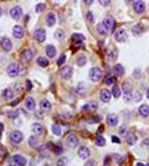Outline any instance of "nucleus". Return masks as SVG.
Masks as SVG:
<instances>
[{
  "label": "nucleus",
  "mask_w": 149,
  "mask_h": 166,
  "mask_svg": "<svg viewBox=\"0 0 149 166\" xmlns=\"http://www.w3.org/2000/svg\"><path fill=\"white\" fill-rule=\"evenodd\" d=\"M89 76L91 81L94 82H98L102 76V70L98 67H93L90 71Z\"/></svg>",
  "instance_id": "f257e3e1"
},
{
  "label": "nucleus",
  "mask_w": 149,
  "mask_h": 166,
  "mask_svg": "<svg viewBox=\"0 0 149 166\" xmlns=\"http://www.w3.org/2000/svg\"><path fill=\"white\" fill-rule=\"evenodd\" d=\"M123 99L126 103L130 102L132 99V93L130 85L124 83L123 85Z\"/></svg>",
  "instance_id": "f03ea898"
},
{
  "label": "nucleus",
  "mask_w": 149,
  "mask_h": 166,
  "mask_svg": "<svg viewBox=\"0 0 149 166\" xmlns=\"http://www.w3.org/2000/svg\"><path fill=\"white\" fill-rule=\"evenodd\" d=\"M66 144L71 149L76 148L79 144V139L75 134L69 135L66 139Z\"/></svg>",
  "instance_id": "7ed1b4c3"
},
{
  "label": "nucleus",
  "mask_w": 149,
  "mask_h": 166,
  "mask_svg": "<svg viewBox=\"0 0 149 166\" xmlns=\"http://www.w3.org/2000/svg\"><path fill=\"white\" fill-rule=\"evenodd\" d=\"M20 67L18 65L15 63H11L7 68L8 74L10 77L17 76L20 72Z\"/></svg>",
  "instance_id": "20e7f679"
},
{
  "label": "nucleus",
  "mask_w": 149,
  "mask_h": 166,
  "mask_svg": "<svg viewBox=\"0 0 149 166\" xmlns=\"http://www.w3.org/2000/svg\"><path fill=\"white\" fill-rule=\"evenodd\" d=\"M73 70L69 66H65L60 71V75L62 78L65 80H68L72 77Z\"/></svg>",
  "instance_id": "39448f33"
},
{
  "label": "nucleus",
  "mask_w": 149,
  "mask_h": 166,
  "mask_svg": "<svg viewBox=\"0 0 149 166\" xmlns=\"http://www.w3.org/2000/svg\"><path fill=\"white\" fill-rule=\"evenodd\" d=\"M102 24L108 31H112L115 25V21L111 17H107L103 19Z\"/></svg>",
  "instance_id": "423d86ee"
},
{
  "label": "nucleus",
  "mask_w": 149,
  "mask_h": 166,
  "mask_svg": "<svg viewBox=\"0 0 149 166\" xmlns=\"http://www.w3.org/2000/svg\"><path fill=\"white\" fill-rule=\"evenodd\" d=\"M34 36L37 41L43 43L46 39V32L43 28H39L35 30Z\"/></svg>",
  "instance_id": "0eeeda50"
},
{
  "label": "nucleus",
  "mask_w": 149,
  "mask_h": 166,
  "mask_svg": "<svg viewBox=\"0 0 149 166\" xmlns=\"http://www.w3.org/2000/svg\"><path fill=\"white\" fill-rule=\"evenodd\" d=\"M10 139L14 143H20L23 139V135L19 131H14L10 134Z\"/></svg>",
  "instance_id": "6e6552de"
},
{
  "label": "nucleus",
  "mask_w": 149,
  "mask_h": 166,
  "mask_svg": "<svg viewBox=\"0 0 149 166\" xmlns=\"http://www.w3.org/2000/svg\"><path fill=\"white\" fill-rule=\"evenodd\" d=\"M10 14L14 19L18 20L23 15V10L20 6H16L11 9Z\"/></svg>",
  "instance_id": "1a4fd4ad"
},
{
  "label": "nucleus",
  "mask_w": 149,
  "mask_h": 166,
  "mask_svg": "<svg viewBox=\"0 0 149 166\" xmlns=\"http://www.w3.org/2000/svg\"><path fill=\"white\" fill-rule=\"evenodd\" d=\"M115 40L118 42H123L127 38V34L124 29H119L115 32Z\"/></svg>",
  "instance_id": "9d476101"
},
{
  "label": "nucleus",
  "mask_w": 149,
  "mask_h": 166,
  "mask_svg": "<svg viewBox=\"0 0 149 166\" xmlns=\"http://www.w3.org/2000/svg\"><path fill=\"white\" fill-rule=\"evenodd\" d=\"M106 122L110 126H115L118 123V116L115 114H110L107 116Z\"/></svg>",
  "instance_id": "9b49d317"
},
{
  "label": "nucleus",
  "mask_w": 149,
  "mask_h": 166,
  "mask_svg": "<svg viewBox=\"0 0 149 166\" xmlns=\"http://www.w3.org/2000/svg\"><path fill=\"white\" fill-rule=\"evenodd\" d=\"M134 9L136 12L138 14L143 13L145 9L144 2L142 1H135L133 3Z\"/></svg>",
  "instance_id": "f8f14e48"
},
{
  "label": "nucleus",
  "mask_w": 149,
  "mask_h": 166,
  "mask_svg": "<svg viewBox=\"0 0 149 166\" xmlns=\"http://www.w3.org/2000/svg\"><path fill=\"white\" fill-rule=\"evenodd\" d=\"M78 154L80 158L85 160L89 157L90 155V152L87 147L82 146L79 148L78 151Z\"/></svg>",
  "instance_id": "ddd939ff"
},
{
  "label": "nucleus",
  "mask_w": 149,
  "mask_h": 166,
  "mask_svg": "<svg viewBox=\"0 0 149 166\" xmlns=\"http://www.w3.org/2000/svg\"><path fill=\"white\" fill-rule=\"evenodd\" d=\"M100 98L102 102L104 103L109 102L111 100V92L106 89H102L100 91Z\"/></svg>",
  "instance_id": "4468645a"
},
{
  "label": "nucleus",
  "mask_w": 149,
  "mask_h": 166,
  "mask_svg": "<svg viewBox=\"0 0 149 166\" xmlns=\"http://www.w3.org/2000/svg\"><path fill=\"white\" fill-rule=\"evenodd\" d=\"M2 48L7 52L10 51L12 48V44L10 40L7 38L3 39L0 42Z\"/></svg>",
  "instance_id": "2eb2a0df"
},
{
  "label": "nucleus",
  "mask_w": 149,
  "mask_h": 166,
  "mask_svg": "<svg viewBox=\"0 0 149 166\" xmlns=\"http://www.w3.org/2000/svg\"><path fill=\"white\" fill-rule=\"evenodd\" d=\"M13 35L16 38H22L24 35L23 28L20 25H15L13 29Z\"/></svg>",
  "instance_id": "dca6fc26"
},
{
  "label": "nucleus",
  "mask_w": 149,
  "mask_h": 166,
  "mask_svg": "<svg viewBox=\"0 0 149 166\" xmlns=\"http://www.w3.org/2000/svg\"><path fill=\"white\" fill-rule=\"evenodd\" d=\"M13 160L19 166H25L26 164V159L20 154H15L13 156Z\"/></svg>",
  "instance_id": "f3484780"
},
{
  "label": "nucleus",
  "mask_w": 149,
  "mask_h": 166,
  "mask_svg": "<svg viewBox=\"0 0 149 166\" xmlns=\"http://www.w3.org/2000/svg\"><path fill=\"white\" fill-rule=\"evenodd\" d=\"M21 59L24 61H29L32 58V53L29 49H25L22 51L20 55Z\"/></svg>",
  "instance_id": "a211bd4d"
},
{
  "label": "nucleus",
  "mask_w": 149,
  "mask_h": 166,
  "mask_svg": "<svg viewBox=\"0 0 149 166\" xmlns=\"http://www.w3.org/2000/svg\"><path fill=\"white\" fill-rule=\"evenodd\" d=\"M98 107V105L95 101H91L82 107V110L85 111H95Z\"/></svg>",
  "instance_id": "6ab92c4d"
},
{
  "label": "nucleus",
  "mask_w": 149,
  "mask_h": 166,
  "mask_svg": "<svg viewBox=\"0 0 149 166\" xmlns=\"http://www.w3.org/2000/svg\"><path fill=\"white\" fill-rule=\"evenodd\" d=\"M41 110L43 112H48L50 111L52 108V106L49 101L47 99H43L41 101L40 104Z\"/></svg>",
  "instance_id": "aec40b11"
},
{
  "label": "nucleus",
  "mask_w": 149,
  "mask_h": 166,
  "mask_svg": "<svg viewBox=\"0 0 149 166\" xmlns=\"http://www.w3.org/2000/svg\"><path fill=\"white\" fill-rule=\"evenodd\" d=\"M126 141L129 145L133 146L135 145L137 141V136L132 132H128L126 137Z\"/></svg>",
  "instance_id": "412c9836"
},
{
  "label": "nucleus",
  "mask_w": 149,
  "mask_h": 166,
  "mask_svg": "<svg viewBox=\"0 0 149 166\" xmlns=\"http://www.w3.org/2000/svg\"><path fill=\"white\" fill-rule=\"evenodd\" d=\"M31 129L33 133L36 136H39L42 134L43 132V127L41 124L35 123L33 124L31 127Z\"/></svg>",
  "instance_id": "4be33fe9"
},
{
  "label": "nucleus",
  "mask_w": 149,
  "mask_h": 166,
  "mask_svg": "<svg viewBox=\"0 0 149 166\" xmlns=\"http://www.w3.org/2000/svg\"><path fill=\"white\" fill-rule=\"evenodd\" d=\"M25 104L26 108L30 111H32L35 108L36 103L34 99L31 97H28L25 100Z\"/></svg>",
  "instance_id": "5701e85b"
},
{
  "label": "nucleus",
  "mask_w": 149,
  "mask_h": 166,
  "mask_svg": "<svg viewBox=\"0 0 149 166\" xmlns=\"http://www.w3.org/2000/svg\"><path fill=\"white\" fill-rule=\"evenodd\" d=\"M113 72L117 76H121L124 73V69L122 64H117L113 68Z\"/></svg>",
  "instance_id": "b1692460"
},
{
  "label": "nucleus",
  "mask_w": 149,
  "mask_h": 166,
  "mask_svg": "<svg viewBox=\"0 0 149 166\" xmlns=\"http://www.w3.org/2000/svg\"><path fill=\"white\" fill-rule=\"evenodd\" d=\"M46 53L48 57L53 58L56 55V49L54 46L50 44L46 47Z\"/></svg>",
  "instance_id": "393cba45"
},
{
  "label": "nucleus",
  "mask_w": 149,
  "mask_h": 166,
  "mask_svg": "<svg viewBox=\"0 0 149 166\" xmlns=\"http://www.w3.org/2000/svg\"><path fill=\"white\" fill-rule=\"evenodd\" d=\"M76 63L78 66L82 67L85 65L87 63V59L84 55L80 54L76 58Z\"/></svg>",
  "instance_id": "a878e982"
},
{
  "label": "nucleus",
  "mask_w": 149,
  "mask_h": 166,
  "mask_svg": "<svg viewBox=\"0 0 149 166\" xmlns=\"http://www.w3.org/2000/svg\"><path fill=\"white\" fill-rule=\"evenodd\" d=\"M46 22L48 26H53L55 24L56 19L55 14L52 12L48 13L46 18Z\"/></svg>",
  "instance_id": "bb28decb"
},
{
  "label": "nucleus",
  "mask_w": 149,
  "mask_h": 166,
  "mask_svg": "<svg viewBox=\"0 0 149 166\" xmlns=\"http://www.w3.org/2000/svg\"><path fill=\"white\" fill-rule=\"evenodd\" d=\"M54 37L58 41H62L65 37V34L62 29H57L54 33Z\"/></svg>",
  "instance_id": "cd10ccee"
},
{
  "label": "nucleus",
  "mask_w": 149,
  "mask_h": 166,
  "mask_svg": "<svg viewBox=\"0 0 149 166\" xmlns=\"http://www.w3.org/2000/svg\"><path fill=\"white\" fill-rule=\"evenodd\" d=\"M71 39L77 43H81L85 40V37L82 34L75 33L71 36Z\"/></svg>",
  "instance_id": "c85d7f7f"
},
{
  "label": "nucleus",
  "mask_w": 149,
  "mask_h": 166,
  "mask_svg": "<svg viewBox=\"0 0 149 166\" xmlns=\"http://www.w3.org/2000/svg\"><path fill=\"white\" fill-rule=\"evenodd\" d=\"M139 112L144 117H147L149 114V107L146 104L140 106L139 108Z\"/></svg>",
  "instance_id": "c756f323"
},
{
  "label": "nucleus",
  "mask_w": 149,
  "mask_h": 166,
  "mask_svg": "<svg viewBox=\"0 0 149 166\" xmlns=\"http://www.w3.org/2000/svg\"><path fill=\"white\" fill-rule=\"evenodd\" d=\"M3 98L7 100L12 99L14 96V94L12 90L9 89H5L3 90L2 94Z\"/></svg>",
  "instance_id": "7c9ffc66"
},
{
  "label": "nucleus",
  "mask_w": 149,
  "mask_h": 166,
  "mask_svg": "<svg viewBox=\"0 0 149 166\" xmlns=\"http://www.w3.org/2000/svg\"><path fill=\"white\" fill-rule=\"evenodd\" d=\"M51 130L52 133L57 136H60L62 134V129L60 126L58 124H54L52 125Z\"/></svg>",
  "instance_id": "2f4dec72"
},
{
  "label": "nucleus",
  "mask_w": 149,
  "mask_h": 166,
  "mask_svg": "<svg viewBox=\"0 0 149 166\" xmlns=\"http://www.w3.org/2000/svg\"><path fill=\"white\" fill-rule=\"evenodd\" d=\"M117 51L114 48H109L107 50V56L109 59L113 60L117 58Z\"/></svg>",
  "instance_id": "473e14b6"
},
{
  "label": "nucleus",
  "mask_w": 149,
  "mask_h": 166,
  "mask_svg": "<svg viewBox=\"0 0 149 166\" xmlns=\"http://www.w3.org/2000/svg\"><path fill=\"white\" fill-rule=\"evenodd\" d=\"M95 144L98 146L103 147L106 144V140L102 136H98L95 139Z\"/></svg>",
  "instance_id": "72a5a7b5"
},
{
  "label": "nucleus",
  "mask_w": 149,
  "mask_h": 166,
  "mask_svg": "<svg viewBox=\"0 0 149 166\" xmlns=\"http://www.w3.org/2000/svg\"><path fill=\"white\" fill-rule=\"evenodd\" d=\"M57 166H69V160L66 157H62L57 162Z\"/></svg>",
  "instance_id": "f704fd0d"
},
{
  "label": "nucleus",
  "mask_w": 149,
  "mask_h": 166,
  "mask_svg": "<svg viewBox=\"0 0 149 166\" xmlns=\"http://www.w3.org/2000/svg\"><path fill=\"white\" fill-rule=\"evenodd\" d=\"M51 149L54 154L57 155H60L63 152V149L62 147L57 144H52L51 145Z\"/></svg>",
  "instance_id": "c9c22d12"
},
{
  "label": "nucleus",
  "mask_w": 149,
  "mask_h": 166,
  "mask_svg": "<svg viewBox=\"0 0 149 166\" xmlns=\"http://www.w3.org/2000/svg\"><path fill=\"white\" fill-rule=\"evenodd\" d=\"M37 62L39 65L42 67H46L48 66L49 63L46 58L43 57H39L37 59Z\"/></svg>",
  "instance_id": "e433bc0d"
},
{
  "label": "nucleus",
  "mask_w": 149,
  "mask_h": 166,
  "mask_svg": "<svg viewBox=\"0 0 149 166\" xmlns=\"http://www.w3.org/2000/svg\"><path fill=\"white\" fill-rule=\"evenodd\" d=\"M128 133V132H127V129L126 125H122L119 127V128L118 129V134L122 137L126 138Z\"/></svg>",
  "instance_id": "4c0bfd02"
},
{
  "label": "nucleus",
  "mask_w": 149,
  "mask_h": 166,
  "mask_svg": "<svg viewBox=\"0 0 149 166\" xmlns=\"http://www.w3.org/2000/svg\"><path fill=\"white\" fill-rule=\"evenodd\" d=\"M112 94L114 98H117L121 95V91L119 87L117 85H114L112 88Z\"/></svg>",
  "instance_id": "58836bf2"
},
{
  "label": "nucleus",
  "mask_w": 149,
  "mask_h": 166,
  "mask_svg": "<svg viewBox=\"0 0 149 166\" xmlns=\"http://www.w3.org/2000/svg\"><path fill=\"white\" fill-rule=\"evenodd\" d=\"M97 30L99 33L102 35H106L108 32V31L103 26L102 23H100L97 25Z\"/></svg>",
  "instance_id": "ea45409f"
},
{
  "label": "nucleus",
  "mask_w": 149,
  "mask_h": 166,
  "mask_svg": "<svg viewBox=\"0 0 149 166\" xmlns=\"http://www.w3.org/2000/svg\"><path fill=\"white\" fill-rule=\"evenodd\" d=\"M28 142H29V144L31 147L34 148L35 147L37 146V144H38V139L37 138L34 136H31V137H30L28 140Z\"/></svg>",
  "instance_id": "a19ab883"
},
{
  "label": "nucleus",
  "mask_w": 149,
  "mask_h": 166,
  "mask_svg": "<svg viewBox=\"0 0 149 166\" xmlns=\"http://www.w3.org/2000/svg\"><path fill=\"white\" fill-rule=\"evenodd\" d=\"M46 5L45 3H38L36 7V11L37 13L42 12L46 8Z\"/></svg>",
  "instance_id": "79ce46f5"
},
{
  "label": "nucleus",
  "mask_w": 149,
  "mask_h": 166,
  "mask_svg": "<svg viewBox=\"0 0 149 166\" xmlns=\"http://www.w3.org/2000/svg\"><path fill=\"white\" fill-rule=\"evenodd\" d=\"M66 56L62 54L61 55L59 58H58V60L57 61V64L58 66H61L62 65L65 63V62L66 61Z\"/></svg>",
  "instance_id": "37998d69"
},
{
  "label": "nucleus",
  "mask_w": 149,
  "mask_h": 166,
  "mask_svg": "<svg viewBox=\"0 0 149 166\" xmlns=\"http://www.w3.org/2000/svg\"><path fill=\"white\" fill-rule=\"evenodd\" d=\"M115 81H116V79L115 77H110V78H107L106 79L105 83L108 85H110L113 84Z\"/></svg>",
  "instance_id": "c03bdc74"
},
{
  "label": "nucleus",
  "mask_w": 149,
  "mask_h": 166,
  "mask_svg": "<svg viewBox=\"0 0 149 166\" xmlns=\"http://www.w3.org/2000/svg\"><path fill=\"white\" fill-rule=\"evenodd\" d=\"M84 166H96V163L95 160L90 159L86 162Z\"/></svg>",
  "instance_id": "a18cd8bd"
},
{
  "label": "nucleus",
  "mask_w": 149,
  "mask_h": 166,
  "mask_svg": "<svg viewBox=\"0 0 149 166\" xmlns=\"http://www.w3.org/2000/svg\"><path fill=\"white\" fill-rule=\"evenodd\" d=\"M25 86H26V90L27 91H30L31 89L32 88L33 85L31 81L29 80H27L25 83Z\"/></svg>",
  "instance_id": "49530a36"
},
{
  "label": "nucleus",
  "mask_w": 149,
  "mask_h": 166,
  "mask_svg": "<svg viewBox=\"0 0 149 166\" xmlns=\"http://www.w3.org/2000/svg\"><path fill=\"white\" fill-rule=\"evenodd\" d=\"M100 5L103 6H108L111 3V1L109 0H100L98 1Z\"/></svg>",
  "instance_id": "de8ad7c7"
},
{
  "label": "nucleus",
  "mask_w": 149,
  "mask_h": 166,
  "mask_svg": "<svg viewBox=\"0 0 149 166\" xmlns=\"http://www.w3.org/2000/svg\"><path fill=\"white\" fill-rule=\"evenodd\" d=\"M112 141L113 143H120V139L118 137H117V136H113L112 137Z\"/></svg>",
  "instance_id": "09e8293b"
},
{
  "label": "nucleus",
  "mask_w": 149,
  "mask_h": 166,
  "mask_svg": "<svg viewBox=\"0 0 149 166\" xmlns=\"http://www.w3.org/2000/svg\"><path fill=\"white\" fill-rule=\"evenodd\" d=\"M87 18L88 20L90 21V22H93V21H94V17H93V15L92 14V13L90 12L88 13L87 14Z\"/></svg>",
  "instance_id": "8fccbe9b"
},
{
  "label": "nucleus",
  "mask_w": 149,
  "mask_h": 166,
  "mask_svg": "<svg viewBox=\"0 0 149 166\" xmlns=\"http://www.w3.org/2000/svg\"><path fill=\"white\" fill-rule=\"evenodd\" d=\"M84 2L87 5H90L93 3V1H91V0H87V1H84Z\"/></svg>",
  "instance_id": "3c124183"
},
{
  "label": "nucleus",
  "mask_w": 149,
  "mask_h": 166,
  "mask_svg": "<svg viewBox=\"0 0 149 166\" xmlns=\"http://www.w3.org/2000/svg\"><path fill=\"white\" fill-rule=\"evenodd\" d=\"M137 166H146L144 164H143L141 163H137Z\"/></svg>",
  "instance_id": "603ef678"
},
{
  "label": "nucleus",
  "mask_w": 149,
  "mask_h": 166,
  "mask_svg": "<svg viewBox=\"0 0 149 166\" xmlns=\"http://www.w3.org/2000/svg\"><path fill=\"white\" fill-rule=\"evenodd\" d=\"M147 97L149 99V88L148 89L147 92Z\"/></svg>",
  "instance_id": "864d4df0"
},
{
  "label": "nucleus",
  "mask_w": 149,
  "mask_h": 166,
  "mask_svg": "<svg viewBox=\"0 0 149 166\" xmlns=\"http://www.w3.org/2000/svg\"><path fill=\"white\" fill-rule=\"evenodd\" d=\"M2 14V9L1 7L0 6V16Z\"/></svg>",
  "instance_id": "5fc2aeb1"
},
{
  "label": "nucleus",
  "mask_w": 149,
  "mask_h": 166,
  "mask_svg": "<svg viewBox=\"0 0 149 166\" xmlns=\"http://www.w3.org/2000/svg\"><path fill=\"white\" fill-rule=\"evenodd\" d=\"M147 166H149V164H148L147 165Z\"/></svg>",
  "instance_id": "6e6d98bb"
},
{
  "label": "nucleus",
  "mask_w": 149,
  "mask_h": 166,
  "mask_svg": "<svg viewBox=\"0 0 149 166\" xmlns=\"http://www.w3.org/2000/svg\"><path fill=\"white\" fill-rule=\"evenodd\" d=\"M11 166V165H10V166Z\"/></svg>",
  "instance_id": "4d7b16f0"
}]
</instances>
